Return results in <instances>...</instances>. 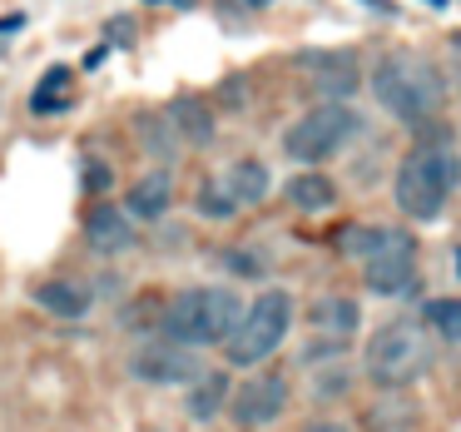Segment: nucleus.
Here are the masks:
<instances>
[{"instance_id": "1", "label": "nucleus", "mask_w": 461, "mask_h": 432, "mask_svg": "<svg viewBox=\"0 0 461 432\" xmlns=\"http://www.w3.org/2000/svg\"><path fill=\"white\" fill-rule=\"evenodd\" d=\"M372 95L387 115H397L402 124H427L447 100L441 70L417 51H387L372 65Z\"/></svg>"}, {"instance_id": "2", "label": "nucleus", "mask_w": 461, "mask_h": 432, "mask_svg": "<svg viewBox=\"0 0 461 432\" xmlns=\"http://www.w3.org/2000/svg\"><path fill=\"white\" fill-rule=\"evenodd\" d=\"M461 184V160L456 150H431V144H421V150L407 154V164L397 170V184H392V199H397V209L407 214V219L427 224L437 219L441 209H447L451 189Z\"/></svg>"}, {"instance_id": "3", "label": "nucleus", "mask_w": 461, "mask_h": 432, "mask_svg": "<svg viewBox=\"0 0 461 432\" xmlns=\"http://www.w3.org/2000/svg\"><path fill=\"white\" fill-rule=\"evenodd\" d=\"M239 313H243V303L233 289H184L169 303V313H164V338L189 343V348L223 343L233 333V323H239Z\"/></svg>"}, {"instance_id": "4", "label": "nucleus", "mask_w": 461, "mask_h": 432, "mask_svg": "<svg viewBox=\"0 0 461 432\" xmlns=\"http://www.w3.org/2000/svg\"><path fill=\"white\" fill-rule=\"evenodd\" d=\"M288 323H293L288 289H263L258 299L239 313L233 333L223 338V348H229L223 358H229L233 368H253V363H263L268 353H278V343L288 338Z\"/></svg>"}, {"instance_id": "5", "label": "nucleus", "mask_w": 461, "mask_h": 432, "mask_svg": "<svg viewBox=\"0 0 461 432\" xmlns=\"http://www.w3.org/2000/svg\"><path fill=\"white\" fill-rule=\"evenodd\" d=\"M348 249L362 263V283L372 293H402L417 273V239L407 229H348Z\"/></svg>"}, {"instance_id": "6", "label": "nucleus", "mask_w": 461, "mask_h": 432, "mask_svg": "<svg viewBox=\"0 0 461 432\" xmlns=\"http://www.w3.org/2000/svg\"><path fill=\"white\" fill-rule=\"evenodd\" d=\"M357 130H362V120H357L352 105L322 100V105H312L298 124L283 130V154L298 160V164H322V160H332V154H342V144Z\"/></svg>"}, {"instance_id": "7", "label": "nucleus", "mask_w": 461, "mask_h": 432, "mask_svg": "<svg viewBox=\"0 0 461 432\" xmlns=\"http://www.w3.org/2000/svg\"><path fill=\"white\" fill-rule=\"evenodd\" d=\"M362 368H367L372 382L382 388H407L411 378H421L427 368V338L411 323H387L367 338V353H362Z\"/></svg>"}, {"instance_id": "8", "label": "nucleus", "mask_w": 461, "mask_h": 432, "mask_svg": "<svg viewBox=\"0 0 461 432\" xmlns=\"http://www.w3.org/2000/svg\"><path fill=\"white\" fill-rule=\"evenodd\" d=\"M130 372L140 382H154V388H179V382H194L203 368H199V353L189 343L154 338V343H140L130 353Z\"/></svg>"}, {"instance_id": "9", "label": "nucleus", "mask_w": 461, "mask_h": 432, "mask_svg": "<svg viewBox=\"0 0 461 432\" xmlns=\"http://www.w3.org/2000/svg\"><path fill=\"white\" fill-rule=\"evenodd\" d=\"M288 372H258V378H249L243 388L229 392V412L239 427H268V422L283 418V408H288Z\"/></svg>"}, {"instance_id": "10", "label": "nucleus", "mask_w": 461, "mask_h": 432, "mask_svg": "<svg viewBox=\"0 0 461 432\" xmlns=\"http://www.w3.org/2000/svg\"><path fill=\"white\" fill-rule=\"evenodd\" d=\"M85 244H90L95 253H124L134 244L130 214L114 209V204H95V209L85 214Z\"/></svg>"}, {"instance_id": "11", "label": "nucleus", "mask_w": 461, "mask_h": 432, "mask_svg": "<svg viewBox=\"0 0 461 432\" xmlns=\"http://www.w3.org/2000/svg\"><path fill=\"white\" fill-rule=\"evenodd\" d=\"M35 303H41L50 318L75 323V318H90L95 293H90V283H80V279H45L41 289H35Z\"/></svg>"}, {"instance_id": "12", "label": "nucleus", "mask_w": 461, "mask_h": 432, "mask_svg": "<svg viewBox=\"0 0 461 432\" xmlns=\"http://www.w3.org/2000/svg\"><path fill=\"white\" fill-rule=\"evenodd\" d=\"M308 65L318 75H312V90L322 95V100H348L352 90L362 85V70H357V60L352 55H308Z\"/></svg>"}, {"instance_id": "13", "label": "nucleus", "mask_w": 461, "mask_h": 432, "mask_svg": "<svg viewBox=\"0 0 461 432\" xmlns=\"http://www.w3.org/2000/svg\"><path fill=\"white\" fill-rule=\"evenodd\" d=\"M229 392H233L229 372H199V378L189 382V398H184V408H189V418L209 422V418H219V412L229 408Z\"/></svg>"}, {"instance_id": "14", "label": "nucleus", "mask_w": 461, "mask_h": 432, "mask_svg": "<svg viewBox=\"0 0 461 432\" xmlns=\"http://www.w3.org/2000/svg\"><path fill=\"white\" fill-rule=\"evenodd\" d=\"M308 318H312V328H318V333H328V338H338V343H348L352 333H357V323H362V318H357V303L342 299V293L318 299Z\"/></svg>"}, {"instance_id": "15", "label": "nucleus", "mask_w": 461, "mask_h": 432, "mask_svg": "<svg viewBox=\"0 0 461 432\" xmlns=\"http://www.w3.org/2000/svg\"><path fill=\"white\" fill-rule=\"evenodd\" d=\"M169 204H174V174L154 170V174H144V179L130 189V209L124 214H134V219H159Z\"/></svg>"}, {"instance_id": "16", "label": "nucleus", "mask_w": 461, "mask_h": 432, "mask_svg": "<svg viewBox=\"0 0 461 432\" xmlns=\"http://www.w3.org/2000/svg\"><path fill=\"white\" fill-rule=\"evenodd\" d=\"M223 189H229V199L239 204H258V199H268V164L263 160H239L229 174H223Z\"/></svg>"}, {"instance_id": "17", "label": "nucleus", "mask_w": 461, "mask_h": 432, "mask_svg": "<svg viewBox=\"0 0 461 432\" xmlns=\"http://www.w3.org/2000/svg\"><path fill=\"white\" fill-rule=\"evenodd\" d=\"M169 120H174V130H179L184 144H209L213 140V115H209V105L194 100V95H184V100L174 105Z\"/></svg>"}, {"instance_id": "18", "label": "nucleus", "mask_w": 461, "mask_h": 432, "mask_svg": "<svg viewBox=\"0 0 461 432\" xmlns=\"http://www.w3.org/2000/svg\"><path fill=\"white\" fill-rule=\"evenodd\" d=\"M75 75L65 70V65H55V70H45V80L35 85V95H31V110L35 115H60V110H70V100H75Z\"/></svg>"}, {"instance_id": "19", "label": "nucleus", "mask_w": 461, "mask_h": 432, "mask_svg": "<svg viewBox=\"0 0 461 432\" xmlns=\"http://www.w3.org/2000/svg\"><path fill=\"white\" fill-rule=\"evenodd\" d=\"M332 199H338V184H332L328 174H298V179H288V204L303 214L328 209Z\"/></svg>"}, {"instance_id": "20", "label": "nucleus", "mask_w": 461, "mask_h": 432, "mask_svg": "<svg viewBox=\"0 0 461 432\" xmlns=\"http://www.w3.org/2000/svg\"><path fill=\"white\" fill-rule=\"evenodd\" d=\"M140 140H144V154L149 160H174L179 154V130H174V120H169V110H159V115H144L140 120Z\"/></svg>"}, {"instance_id": "21", "label": "nucleus", "mask_w": 461, "mask_h": 432, "mask_svg": "<svg viewBox=\"0 0 461 432\" xmlns=\"http://www.w3.org/2000/svg\"><path fill=\"white\" fill-rule=\"evenodd\" d=\"M427 328L447 343H461V299H431L427 303Z\"/></svg>"}, {"instance_id": "22", "label": "nucleus", "mask_w": 461, "mask_h": 432, "mask_svg": "<svg viewBox=\"0 0 461 432\" xmlns=\"http://www.w3.org/2000/svg\"><path fill=\"white\" fill-rule=\"evenodd\" d=\"M194 204H199L203 219H229V214H239V204L229 199V189H223L219 179H203L199 184V199H194Z\"/></svg>"}, {"instance_id": "23", "label": "nucleus", "mask_w": 461, "mask_h": 432, "mask_svg": "<svg viewBox=\"0 0 461 432\" xmlns=\"http://www.w3.org/2000/svg\"><path fill=\"white\" fill-rule=\"evenodd\" d=\"M85 179H90L95 189H104V184H110V170H104V164H90V170H85Z\"/></svg>"}, {"instance_id": "24", "label": "nucleus", "mask_w": 461, "mask_h": 432, "mask_svg": "<svg viewBox=\"0 0 461 432\" xmlns=\"http://www.w3.org/2000/svg\"><path fill=\"white\" fill-rule=\"evenodd\" d=\"M303 432H348V427H342V422H308Z\"/></svg>"}, {"instance_id": "25", "label": "nucleus", "mask_w": 461, "mask_h": 432, "mask_svg": "<svg viewBox=\"0 0 461 432\" xmlns=\"http://www.w3.org/2000/svg\"><path fill=\"white\" fill-rule=\"evenodd\" d=\"M427 5H437V11H441V5H447V0H427Z\"/></svg>"}, {"instance_id": "26", "label": "nucleus", "mask_w": 461, "mask_h": 432, "mask_svg": "<svg viewBox=\"0 0 461 432\" xmlns=\"http://www.w3.org/2000/svg\"><path fill=\"white\" fill-rule=\"evenodd\" d=\"M253 5H268V0H253Z\"/></svg>"}, {"instance_id": "27", "label": "nucleus", "mask_w": 461, "mask_h": 432, "mask_svg": "<svg viewBox=\"0 0 461 432\" xmlns=\"http://www.w3.org/2000/svg\"><path fill=\"white\" fill-rule=\"evenodd\" d=\"M456 263H461V253H456Z\"/></svg>"}]
</instances>
